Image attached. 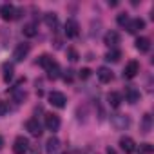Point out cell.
<instances>
[{
  "instance_id": "cell-1",
  "label": "cell",
  "mask_w": 154,
  "mask_h": 154,
  "mask_svg": "<svg viewBox=\"0 0 154 154\" xmlns=\"http://www.w3.org/2000/svg\"><path fill=\"white\" fill-rule=\"evenodd\" d=\"M38 65H40L42 69H45V72H47V76H49L51 80H56L58 76H60V65H58V62H56L53 56L42 54V56L38 58Z\"/></svg>"
},
{
  "instance_id": "cell-2",
  "label": "cell",
  "mask_w": 154,
  "mask_h": 154,
  "mask_svg": "<svg viewBox=\"0 0 154 154\" xmlns=\"http://www.w3.org/2000/svg\"><path fill=\"white\" fill-rule=\"evenodd\" d=\"M20 15H22V9H17V8L11 6V4H4L2 8H0V17H2L6 22H9V20H17Z\"/></svg>"
},
{
  "instance_id": "cell-3",
  "label": "cell",
  "mask_w": 154,
  "mask_h": 154,
  "mask_svg": "<svg viewBox=\"0 0 154 154\" xmlns=\"http://www.w3.org/2000/svg\"><path fill=\"white\" fill-rule=\"evenodd\" d=\"M49 103L53 105V107H58V109H63L65 107V103H67V98H65V94L63 93H60V91H53V93H49Z\"/></svg>"
},
{
  "instance_id": "cell-4",
  "label": "cell",
  "mask_w": 154,
  "mask_h": 154,
  "mask_svg": "<svg viewBox=\"0 0 154 154\" xmlns=\"http://www.w3.org/2000/svg\"><path fill=\"white\" fill-rule=\"evenodd\" d=\"M63 33H65L67 38H76V36L80 35V26H78V22H76L74 18H69V20L65 22V29H63Z\"/></svg>"
},
{
  "instance_id": "cell-5",
  "label": "cell",
  "mask_w": 154,
  "mask_h": 154,
  "mask_svg": "<svg viewBox=\"0 0 154 154\" xmlns=\"http://www.w3.org/2000/svg\"><path fill=\"white\" fill-rule=\"evenodd\" d=\"M111 123H112L114 129L125 131V129L131 125V120H129V116H125V114H114V116L111 118Z\"/></svg>"
},
{
  "instance_id": "cell-6",
  "label": "cell",
  "mask_w": 154,
  "mask_h": 154,
  "mask_svg": "<svg viewBox=\"0 0 154 154\" xmlns=\"http://www.w3.org/2000/svg\"><path fill=\"white\" fill-rule=\"evenodd\" d=\"M29 145L31 143H29V140L26 136H17V140L13 143V152L15 154H26V150H27Z\"/></svg>"
},
{
  "instance_id": "cell-7",
  "label": "cell",
  "mask_w": 154,
  "mask_h": 154,
  "mask_svg": "<svg viewBox=\"0 0 154 154\" xmlns=\"http://www.w3.org/2000/svg\"><path fill=\"white\" fill-rule=\"evenodd\" d=\"M29 51H31V45H29V44H18V45L15 47V51H13V58H15L17 62H22L24 58H27Z\"/></svg>"
},
{
  "instance_id": "cell-8",
  "label": "cell",
  "mask_w": 154,
  "mask_h": 154,
  "mask_svg": "<svg viewBox=\"0 0 154 154\" xmlns=\"http://www.w3.org/2000/svg\"><path fill=\"white\" fill-rule=\"evenodd\" d=\"M45 127H47V131H51V132L58 131V129H60V116H58V114H53V112H47V114H45Z\"/></svg>"
},
{
  "instance_id": "cell-9",
  "label": "cell",
  "mask_w": 154,
  "mask_h": 154,
  "mask_svg": "<svg viewBox=\"0 0 154 154\" xmlns=\"http://www.w3.org/2000/svg\"><path fill=\"white\" fill-rule=\"evenodd\" d=\"M120 147H122V150H123L125 154H134V152H136V143H134V140L129 138V136L120 138Z\"/></svg>"
},
{
  "instance_id": "cell-10",
  "label": "cell",
  "mask_w": 154,
  "mask_h": 154,
  "mask_svg": "<svg viewBox=\"0 0 154 154\" xmlns=\"http://www.w3.org/2000/svg\"><path fill=\"white\" fill-rule=\"evenodd\" d=\"M26 129H27L29 134H33V136H40V134H42V125H40L38 118H29V120L26 122Z\"/></svg>"
},
{
  "instance_id": "cell-11",
  "label": "cell",
  "mask_w": 154,
  "mask_h": 154,
  "mask_svg": "<svg viewBox=\"0 0 154 154\" xmlns=\"http://www.w3.org/2000/svg\"><path fill=\"white\" fill-rule=\"evenodd\" d=\"M140 72V63L136 62V60H131L127 65H125V69H123V76H125V78H134V76Z\"/></svg>"
},
{
  "instance_id": "cell-12",
  "label": "cell",
  "mask_w": 154,
  "mask_h": 154,
  "mask_svg": "<svg viewBox=\"0 0 154 154\" xmlns=\"http://www.w3.org/2000/svg\"><path fill=\"white\" fill-rule=\"evenodd\" d=\"M96 76H98V80H100L102 84H109V82L114 78L112 71H111V69H107V67H100V69L96 71Z\"/></svg>"
},
{
  "instance_id": "cell-13",
  "label": "cell",
  "mask_w": 154,
  "mask_h": 154,
  "mask_svg": "<svg viewBox=\"0 0 154 154\" xmlns=\"http://www.w3.org/2000/svg\"><path fill=\"white\" fill-rule=\"evenodd\" d=\"M141 29H145V20H141V18H132V20H129V24H127V31L129 33H138V31H141Z\"/></svg>"
},
{
  "instance_id": "cell-14",
  "label": "cell",
  "mask_w": 154,
  "mask_h": 154,
  "mask_svg": "<svg viewBox=\"0 0 154 154\" xmlns=\"http://www.w3.org/2000/svg\"><path fill=\"white\" fill-rule=\"evenodd\" d=\"M103 44L109 45V47L118 45V44H120V33H118V31H109V33H105V36H103Z\"/></svg>"
},
{
  "instance_id": "cell-15",
  "label": "cell",
  "mask_w": 154,
  "mask_h": 154,
  "mask_svg": "<svg viewBox=\"0 0 154 154\" xmlns=\"http://www.w3.org/2000/svg\"><path fill=\"white\" fill-rule=\"evenodd\" d=\"M125 100H127L129 103H136V102H140V91H138L134 85L125 87Z\"/></svg>"
},
{
  "instance_id": "cell-16",
  "label": "cell",
  "mask_w": 154,
  "mask_h": 154,
  "mask_svg": "<svg viewBox=\"0 0 154 154\" xmlns=\"http://www.w3.org/2000/svg\"><path fill=\"white\" fill-rule=\"evenodd\" d=\"M134 47H136L140 53H149V51H150V40L145 38V36H141V38H138V40L134 42Z\"/></svg>"
},
{
  "instance_id": "cell-17",
  "label": "cell",
  "mask_w": 154,
  "mask_h": 154,
  "mask_svg": "<svg viewBox=\"0 0 154 154\" xmlns=\"http://www.w3.org/2000/svg\"><path fill=\"white\" fill-rule=\"evenodd\" d=\"M58 149H60V140H58L56 136H51V138L47 140V143H45V150H47L49 154H54Z\"/></svg>"
},
{
  "instance_id": "cell-18",
  "label": "cell",
  "mask_w": 154,
  "mask_h": 154,
  "mask_svg": "<svg viewBox=\"0 0 154 154\" xmlns=\"http://www.w3.org/2000/svg\"><path fill=\"white\" fill-rule=\"evenodd\" d=\"M107 102H109L111 107L118 109V107L122 105V94H120V93H109V94H107Z\"/></svg>"
},
{
  "instance_id": "cell-19",
  "label": "cell",
  "mask_w": 154,
  "mask_h": 154,
  "mask_svg": "<svg viewBox=\"0 0 154 154\" xmlns=\"http://www.w3.org/2000/svg\"><path fill=\"white\" fill-rule=\"evenodd\" d=\"M22 33H24V36L33 38V36H36L38 29H36V26H35V24H26V26L22 27Z\"/></svg>"
},
{
  "instance_id": "cell-20",
  "label": "cell",
  "mask_w": 154,
  "mask_h": 154,
  "mask_svg": "<svg viewBox=\"0 0 154 154\" xmlns=\"http://www.w3.org/2000/svg\"><path fill=\"white\" fill-rule=\"evenodd\" d=\"M45 24H47V27L56 29V26H58V17H56L54 13H47V15H45Z\"/></svg>"
},
{
  "instance_id": "cell-21",
  "label": "cell",
  "mask_w": 154,
  "mask_h": 154,
  "mask_svg": "<svg viewBox=\"0 0 154 154\" xmlns=\"http://www.w3.org/2000/svg\"><path fill=\"white\" fill-rule=\"evenodd\" d=\"M120 58H122V53H120L118 49H111V51L105 54V60H107V62H118Z\"/></svg>"
},
{
  "instance_id": "cell-22",
  "label": "cell",
  "mask_w": 154,
  "mask_h": 154,
  "mask_svg": "<svg viewBox=\"0 0 154 154\" xmlns=\"http://www.w3.org/2000/svg\"><path fill=\"white\" fill-rule=\"evenodd\" d=\"M26 96H27V94H26V91H22V89H18V87H15V89H13V98H15V102H18V103H20V102H24V100H26Z\"/></svg>"
},
{
  "instance_id": "cell-23",
  "label": "cell",
  "mask_w": 154,
  "mask_h": 154,
  "mask_svg": "<svg viewBox=\"0 0 154 154\" xmlns=\"http://www.w3.org/2000/svg\"><path fill=\"white\" fill-rule=\"evenodd\" d=\"M11 78H13V65L4 63V80H6V82H9Z\"/></svg>"
},
{
  "instance_id": "cell-24",
  "label": "cell",
  "mask_w": 154,
  "mask_h": 154,
  "mask_svg": "<svg viewBox=\"0 0 154 154\" xmlns=\"http://www.w3.org/2000/svg\"><path fill=\"white\" fill-rule=\"evenodd\" d=\"M138 152H140V154H152V152H154V147H152L150 143H141Z\"/></svg>"
},
{
  "instance_id": "cell-25",
  "label": "cell",
  "mask_w": 154,
  "mask_h": 154,
  "mask_svg": "<svg viewBox=\"0 0 154 154\" xmlns=\"http://www.w3.org/2000/svg\"><path fill=\"white\" fill-rule=\"evenodd\" d=\"M67 58H69L71 62H78V58H80V54H78V51H76V49H72V47H69V49H67Z\"/></svg>"
},
{
  "instance_id": "cell-26",
  "label": "cell",
  "mask_w": 154,
  "mask_h": 154,
  "mask_svg": "<svg viewBox=\"0 0 154 154\" xmlns=\"http://www.w3.org/2000/svg\"><path fill=\"white\" fill-rule=\"evenodd\" d=\"M150 131V114H145L143 116V132H149Z\"/></svg>"
},
{
  "instance_id": "cell-27",
  "label": "cell",
  "mask_w": 154,
  "mask_h": 154,
  "mask_svg": "<svg viewBox=\"0 0 154 154\" xmlns=\"http://www.w3.org/2000/svg\"><path fill=\"white\" fill-rule=\"evenodd\" d=\"M116 20H118V24H120V26H127V24H129V17H127L125 13H120Z\"/></svg>"
},
{
  "instance_id": "cell-28",
  "label": "cell",
  "mask_w": 154,
  "mask_h": 154,
  "mask_svg": "<svg viewBox=\"0 0 154 154\" xmlns=\"http://www.w3.org/2000/svg\"><path fill=\"white\" fill-rule=\"evenodd\" d=\"M26 154H40V147L38 145H29L27 150H26Z\"/></svg>"
},
{
  "instance_id": "cell-29",
  "label": "cell",
  "mask_w": 154,
  "mask_h": 154,
  "mask_svg": "<svg viewBox=\"0 0 154 154\" xmlns=\"http://www.w3.org/2000/svg\"><path fill=\"white\" fill-rule=\"evenodd\" d=\"M78 76H80L82 80H85V78H89V76H91V71H89L87 67H84V69H82V71L78 72Z\"/></svg>"
},
{
  "instance_id": "cell-30",
  "label": "cell",
  "mask_w": 154,
  "mask_h": 154,
  "mask_svg": "<svg viewBox=\"0 0 154 154\" xmlns=\"http://www.w3.org/2000/svg\"><path fill=\"white\" fill-rule=\"evenodd\" d=\"M8 112V105H6V102H0V116H4Z\"/></svg>"
},
{
  "instance_id": "cell-31",
  "label": "cell",
  "mask_w": 154,
  "mask_h": 154,
  "mask_svg": "<svg viewBox=\"0 0 154 154\" xmlns=\"http://www.w3.org/2000/svg\"><path fill=\"white\" fill-rule=\"evenodd\" d=\"M71 72H72V71H67V72L63 74V80H65V82H71V80H72V74H71Z\"/></svg>"
},
{
  "instance_id": "cell-32",
  "label": "cell",
  "mask_w": 154,
  "mask_h": 154,
  "mask_svg": "<svg viewBox=\"0 0 154 154\" xmlns=\"http://www.w3.org/2000/svg\"><path fill=\"white\" fill-rule=\"evenodd\" d=\"M2 147H4V138L0 136V149H2Z\"/></svg>"
}]
</instances>
